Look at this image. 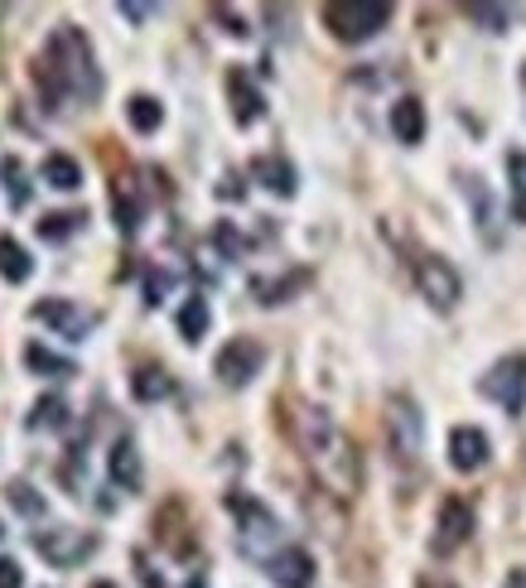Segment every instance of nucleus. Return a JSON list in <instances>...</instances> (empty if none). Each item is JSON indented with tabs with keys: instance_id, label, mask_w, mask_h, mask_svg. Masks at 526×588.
Segmentation results:
<instances>
[{
	"instance_id": "nucleus-3",
	"label": "nucleus",
	"mask_w": 526,
	"mask_h": 588,
	"mask_svg": "<svg viewBox=\"0 0 526 588\" xmlns=\"http://www.w3.org/2000/svg\"><path fill=\"white\" fill-rule=\"evenodd\" d=\"M324 24L338 44H367V39L391 24V6L387 0H328Z\"/></svg>"
},
{
	"instance_id": "nucleus-1",
	"label": "nucleus",
	"mask_w": 526,
	"mask_h": 588,
	"mask_svg": "<svg viewBox=\"0 0 526 588\" xmlns=\"http://www.w3.org/2000/svg\"><path fill=\"white\" fill-rule=\"evenodd\" d=\"M281 424H285V434H291V444L299 449V459L309 463V473L324 483V492H334L338 502L358 497L362 459H358V449H353V439L338 430L324 406L291 396V400H281Z\"/></svg>"
},
{
	"instance_id": "nucleus-9",
	"label": "nucleus",
	"mask_w": 526,
	"mask_h": 588,
	"mask_svg": "<svg viewBox=\"0 0 526 588\" xmlns=\"http://www.w3.org/2000/svg\"><path fill=\"white\" fill-rule=\"evenodd\" d=\"M261 363H266V347H261L256 338H232L228 347L218 353V381L222 386H232V391H242V386H252V377L261 371Z\"/></svg>"
},
{
	"instance_id": "nucleus-44",
	"label": "nucleus",
	"mask_w": 526,
	"mask_h": 588,
	"mask_svg": "<svg viewBox=\"0 0 526 588\" xmlns=\"http://www.w3.org/2000/svg\"><path fill=\"white\" fill-rule=\"evenodd\" d=\"M87 588H116L112 579H97V584H87Z\"/></svg>"
},
{
	"instance_id": "nucleus-39",
	"label": "nucleus",
	"mask_w": 526,
	"mask_h": 588,
	"mask_svg": "<svg viewBox=\"0 0 526 588\" xmlns=\"http://www.w3.org/2000/svg\"><path fill=\"white\" fill-rule=\"evenodd\" d=\"M507 169H512V183L526 189V155H507Z\"/></svg>"
},
{
	"instance_id": "nucleus-8",
	"label": "nucleus",
	"mask_w": 526,
	"mask_h": 588,
	"mask_svg": "<svg viewBox=\"0 0 526 588\" xmlns=\"http://www.w3.org/2000/svg\"><path fill=\"white\" fill-rule=\"evenodd\" d=\"M387 444L401 463L420 459V444H425V416L411 396H391L387 400Z\"/></svg>"
},
{
	"instance_id": "nucleus-10",
	"label": "nucleus",
	"mask_w": 526,
	"mask_h": 588,
	"mask_svg": "<svg viewBox=\"0 0 526 588\" xmlns=\"http://www.w3.org/2000/svg\"><path fill=\"white\" fill-rule=\"evenodd\" d=\"M473 536V506L464 497H444L435 516V536H430V555H454L459 545Z\"/></svg>"
},
{
	"instance_id": "nucleus-5",
	"label": "nucleus",
	"mask_w": 526,
	"mask_h": 588,
	"mask_svg": "<svg viewBox=\"0 0 526 588\" xmlns=\"http://www.w3.org/2000/svg\"><path fill=\"white\" fill-rule=\"evenodd\" d=\"M411 275H415L420 294H425L440 314H450L454 304H459V294H464V280H459V271L444 256H435V251H411Z\"/></svg>"
},
{
	"instance_id": "nucleus-34",
	"label": "nucleus",
	"mask_w": 526,
	"mask_h": 588,
	"mask_svg": "<svg viewBox=\"0 0 526 588\" xmlns=\"http://www.w3.org/2000/svg\"><path fill=\"white\" fill-rule=\"evenodd\" d=\"M0 588H24V569L10 555H0Z\"/></svg>"
},
{
	"instance_id": "nucleus-38",
	"label": "nucleus",
	"mask_w": 526,
	"mask_h": 588,
	"mask_svg": "<svg viewBox=\"0 0 526 588\" xmlns=\"http://www.w3.org/2000/svg\"><path fill=\"white\" fill-rule=\"evenodd\" d=\"M213 15H218V20H228V24H222V30H228V34H236V39H246V24H242V15H232V10H222V6L213 10Z\"/></svg>"
},
{
	"instance_id": "nucleus-14",
	"label": "nucleus",
	"mask_w": 526,
	"mask_h": 588,
	"mask_svg": "<svg viewBox=\"0 0 526 588\" xmlns=\"http://www.w3.org/2000/svg\"><path fill=\"white\" fill-rule=\"evenodd\" d=\"M266 574L275 588H309L314 584V559L305 550H295V545H285V550H275L266 559Z\"/></svg>"
},
{
	"instance_id": "nucleus-24",
	"label": "nucleus",
	"mask_w": 526,
	"mask_h": 588,
	"mask_svg": "<svg viewBox=\"0 0 526 588\" xmlns=\"http://www.w3.org/2000/svg\"><path fill=\"white\" fill-rule=\"evenodd\" d=\"M44 183H49V189H59V193L83 189V165H77L73 155H49L44 159Z\"/></svg>"
},
{
	"instance_id": "nucleus-43",
	"label": "nucleus",
	"mask_w": 526,
	"mask_h": 588,
	"mask_svg": "<svg viewBox=\"0 0 526 588\" xmlns=\"http://www.w3.org/2000/svg\"><path fill=\"white\" fill-rule=\"evenodd\" d=\"M189 588H208V579H203V574H193V579H189Z\"/></svg>"
},
{
	"instance_id": "nucleus-27",
	"label": "nucleus",
	"mask_w": 526,
	"mask_h": 588,
	"mask_svg": "<svg viewBox=\"0 0 526 588\" xmlns=\"http://www.w3.org/2000/svg\"><path fill=\"white\" fill-rule=\"evenodd\" d=\"M73 420V410H69V400L63 396H39L34 400V410H30V430H63V424Z\"/></svg>"
},
{
	"instance_id": "nucleus-28",
	"label": "nucleus",
	"mask_w": 526,
	"mask_h": 588,
	"mask_svg": "<svg viewBox=\"0 0 526 588\" xmlns=\"http://www.w3.org/2000/svg\"><path fill=\"white\" fill-rule=\"evenodd\" d=\"M112 212H116V232H126V237L140 232V198L130 193L126 179H116V189H112Z\"/></svg>"
},
{
	"instance_id": "nucleus-13",
	"label": "nucleus",
	"mask_w": 526,
	"mask_h": 588,
	"mask_svg": "<svg viewBox=\"0 0 526 588\" xmlns=\"http://www.w3.org/2000/svg\"><path fill=\"white\" fill-rule=\"evenodd\" d=\"M488 434L478 430V424H454L450 430V463L459 473H478L483 463H488Z\"/></svg>"
},
{
	"instance_id": "nucleus-2",
	"label": "nucleus",
	"mask_w": 526,
	"mask_h": 588,
	"mask_svg": "<svg viewBox=\"0 0 526 588\" xmlns=\"http://www.w3.org/2000/svg\"><path fill=\"white\" fill-rule=\"evenodd\" d=\"M34 87L44 97V112H63V102H83V106L102 102L97 53H92V39L77 24H54L44 53L34 59Z\"/></svg>"
},
{
	"instance_id": "nucleus-35",
	"label": "nucleus",
	"mask_w": 526,
	"mask_h": 588,
	"mask_svg": "<svg viewBox=\"0 0 526 588\" xmlns=\"http://www.w3.org/2000/svg\"><path fill=\"white\" fill-rule=\"evenodd\" d=\"M130 559H136V574H140V584H146V588H165V579H160V574H155V565H150V559L146 555H130Z\"/></svg>"
},
{
	"instance_id": "nucleus-19",
	"label": "nucleus",
	"mask_w": 526,
	"mask_h": 588,
	"mask_svg": "<svg viewBox=\"0 0 526 588\" xmlns=\"http://www.w3.org/2000/svg\"><path fill=\"white\" fill-rule=\"evenodd\" d=\"M459 189L469 193V203H473V212H478V227H483V242L488 246H497V203H493V193L483 189V179H473V174H459Z\"/></svg>"
},
{
	"instance_id": "nucleus-22",
	"label": "nucleus",
	"mask_w": 526,
	"mask_h": 588,
	"mask_svg": "<svg viewBox=\"0 0 526 588\" xmlns=\"http://www.w3.org/2000/svg\"><path fill=\"white\" fill-rule=\"evenodd\" d=\"M83 222H87V212L59 208V212H44V218L34 222V232H39V242H69L73 232H83Z\"/></svg>"
},
{
	"instance_id": "nucleus-7",
	"label": "nucleus",
	"mask_w": 526,
	"mask_h": 588,
	"mask_svg": "<svg viewBox=\"0 0 526 588\" xmlns=\"http://www.w3.org/2000/svg\"><path fill=\"white\" fill-rule=\"evenodd\" d=\"M478 396H488L493 406H503L507 416H522L526 410V357L512 353L503 363H493L478 377Z\"/></svg>"
},
{
	"instance_id": "nucleus-18",
	"label": "nucleus",
	"mask_w": 526,
	"mask_h": 588,
	"mask_svg": "<svg viewBox=\"0 0 526 588\" xmlns=\"http://www.w3.org/2000/svg\"><path fill=\"white\" fill-rule=\"evenodd\" d=\"M107 468H112V483L116 487H126V492H140V453H136V444H130V439L122 434L112 444V453H107Z\"/></svg>"
},
{
	"instance_id": "nucleus-37",
	"label": "nucleus",
	"mask_w": 526,
	"mask_h": 588,
	"mask_svg": "<svg viewBox=\"0 0 526 588\" xmlns=\"http://www.w3.org/2000/svg\"><path fill=\"white\" fill-rule=\"evenodd\" d=\"M116 10H122V15H126V20H136V24L155 15V6H136V0H122V6H116Z\"/></svg>"
},
{
	"instance_id": "nucleus-11",
	"label": "nucleus",
	"mask_w": 526,
	"mask_h": 588,
	"mask_svg": "<svg viewBox=\"0 0 526 588\" xmlns=\"http://www.w3.org/2000/svg\"><path fill=\"white\" fill-rule=\"evenodd\" d=\"M30 318H39L49 333H59V338H69V343H83L92 324H97V314H87L83 304H69V300H39Z\"/></svg>"
},
{
	"instance_id": "nucleus-40",
	"label": "nucleus",
	"mask_w": 526,
	"mask_h": 588,
	"mask_svg": "<svg viewBox=\"0 0 526 588\" xmlns=\"http://www.w3.org/2000/svg\"><path fill=\"white\" fill-rule=\"evenodd\" d=\"M512 212L526 222V189H522V183H512Z\"/></svg>"
},
{
	"instance_id": "nucleus-33",
	"label": "nucleus",
	"mask_w": 526,
	"mask_h": 588,
	"mask_svg": "<svg viewBox=\"0 0 526 588\" xmlns=\"http://www.w3.org/2000/svg\"><path fill=\"white\" fill-rule=\"evenodd\" d=\"M213 237H218V246H222V251H228V256H232V261H236V256H242V251H246V242H242V237H236V232H232V222H218V232H213Z\"/></svg>"
},
{
	"instance_id": "nucleus-17",
	"label": "nucleus",
	"mask_w": 526,
	"mask_h": 588,
	"mask_svg": "<svg viewBox=\"0 0 526 588\" xmlns=\"http://www.w3.org/2000/svg\"><path fill=\"white\" fill-rule=\"evenodd\" d=\"M252 174L261 179V189H271L275 198H295V169H291V159H281V155H256L252 159Z\"/></svg>"
},
{
	"instance_id": "nucleus-26",
	"label": "nucleus",
	"mask_w": 526,
	"mask_h": 588,
	"mask_svg": "<svg viewBox=\"0 0 526 588\" xmlns=\"http://www.w3.org/2000/svg\"><path fill=\"white\" fill-rule=\"evenodd\" d=\"M126 122H130V130L150 136V130H160V122H165V106L155 102L150 92H136V97L126 102Z\"/></svg>"
},
{
	"instance_id": "nucleus-31",
	"label": "nucleus",
	"mask_w": 526,
	"mask_h": 588,
	"mask_svg": "<svg viewBox=\"0 0 526 588\" xmlns=\"http://www.w3.org/2000/svg\"><path fill=\"white\" fill-rule=\"evenodd\" d=\"M0 179H6V189H10V208H24V203H30V183L20 179V159H15V155L0 159Z\"/></svg>"
},
{
	"instance_id": "nucleus-16",
	"label": "nucleus",
	"mask_w": 526,
	"mask_h": 588,
	"mask_svg": "<svg viewBox=\"0 0 526 588\" xmlns=\"http://www.w3.org/2000/svg\"><path fill=\"white\" fill-rule=\"evenodd\" d=\"M391 136H397L401 145L425 140V106H420V97H397V102H391Z\"/></svg>"
},
{
	"instance_id": "nucleus-6",
	"label": "nucleus",
	"mask_w": 526,
	"mask_h": 588,
	"mask_svg": "<svg viewBox=\"0 0 526 588\" xmlns=\"http://www.w3.org/2000/svg\"><path fill=\"white\" fill-rule=\"evenodd\" d=\"M228 506L236 516V536H242V550L246 555H266V545L281 540V521L266 502L246 497V492H228Z\"/></svg>"
},
{
	"instance_id": "nucleus-45",
	"label": "nucleus",
	"mask_w": 526,
	"mask_h": 588,
	"mask_svg": "<svg viewBox=\"0 0 526 588\" xmlns=\"http://www.w3.org/2000/svg\"><path fill=\"white\" fill-rule=\"evenodd\" d=\"M522 92H526V63H522Z\"/></svg>"
},
{
	"instance_id": "nucleus-29",
	"label": "nucleus",
	"mask_w": 526,
	"mask_h": 588,
	"mask_svg": "<svg viewBox=\"0 0 526 588\" xmlns=\"http://www.w3.org/2000/svg\"><path fill=\"white\" fill-rule=\"evenodd\" d=\"M299 285H309V271H295L285 280H252V294H256V304H281V300H291V290H299Z\"/></svg>"
},
{
	"instance_id": "nucleus-15",
	"label": "nucleus",
	"mask_w": 526,
	"mask_h": 588,
	"mask_svg": "<svg viewBox=\"0 0 526 588\" xmlns=\"http://www.w3.org/2000/svg\"><path fill=\"white\" fill-rule=\"evenodd\" d=\"M228 97H232V122L236 126H252V122H261V112H266V102H261L256 83L242 69L228 73Z\"/></svg>"
},
{
	"instance_id": "nucleus-30",
	"label": "nucleus",
	"mask_w": 526,
	"mask_h": 588,
	"mask_svg": "<svg viewBox=\"0 0 526 588\" xmlns=\"http://www.w3.org/2000/svg\"><path fill=\"white\" fill-rule=\"evenodd\" d=\"M6 502L15 506L20 516H30V521L44 516V497H39V492H34L30 483H24V477H10V483H6Z\"/></svg>"
},
{
	"instance_id": "nucleus-36",
	"label": "nucleus",
	"mask_w": 526,
	"mask_h": 588,
	"mask_svg": "<svg viewBox=\"0 0 526 588\" xmlns=\"http://www.w3.org/2000/svg\"><path fill=\"white\" fill-rule=\"evenodd\" d=\"M165 290H169V275H150L146 280V304H150V309L165 300Z\"/></svg>"
},
{
	"instance_id": "nucleus-25",
	"label": "nucleus",
	"mask_w": 526,
	"mask_h": 588,
	"mask_svg": "<svg viewBox=\"0 0 526 588\" xmlns=\"http://www.w3.org/2000/svg\"><path fill=\"white\" fill-rule=\"evenodd\" d=\"M208 324H213V309H208V300H203V294L183 300V309H179V338H183V343H203Z\"/></svg>"
},
{
	"instance_id": "nucleus-41",
	"label": "nucleus",
	"mask_w": 526,
	"mask_h": 588,
	"mask_svg": "<svg viewBox=\"0 0 526 588\" xmlns=\"http://www.w3.org/2000/svg\"><path fill=\"white\" fill-rule=\"evenodd\" d=\"M503 588H526V565H517V569H512L507 579H503Z\"/></svg>"
},
{
	"instance_id": "nucleus-21",
	"label": "nucleus",
	"mask_w": 526,
	"mask_h": 588,
	"mask_svg": "<svg viewBox=\"0 0 526 588\" xmlns=\"http://www.w3.org/2000/svg\"><path fill=\"white\" fill-rule=\"evenodd\" d=\"M24 367H30L34 377H54V381L77 377V363H69V357H59L54 347H44V343H30V347H24Z\"/></svg>"
},
{
	"instance_id": "nucleus-42",
	"label": "nucleus",
	"mask_w": 526,
	"mask_h": 588,
	"mask_svg": "<svg viewBox=\"0 0 526 588\" xmlns=\"http://www.w3.org/2000/svg\"><path fill=\"white\" fill-rule=\"evenodd\" d=\"M420 588H454V584H444V579H420Z\"/></svg>"
},
{
	"instance_id": "nucleus-4",
	"label": "nucleus",
	"mask_w": 526,
	"mask_h": 588,
	"mask_svg": "<svg viewBox=\"0 0 526 588\" xmlns=\"http://www.w3.org/2000/svg\"><path fill=\"white\" fill-rule=\"evenodd\" d=\"M30 545L54 569H73V565H83V559L97 555L102 540H97V531H83V526H44L30 536Z\"/></svg>"
},
{
	"instance_id": "nucleus-20",
	"label": "nucleus",
	"mask_w": 526,
	"mask_h": 588,
	"mask_svg": "<svg viewBox=\"0 0 526 588\" xmlns=\"http://www.w3.org/2000/svg\"><path fill=\"white\" fill-rule=\"evenodd\" d=\"M130 396H136L140 406H155V400L175 396V377H169L165 367H136L130 371Z\"/></svg>"
},
{
	"instance_id": "nucleus-32",
	"label": "nucleus",
	"mask_w": 526,
	"mask_h": 588,
	"mask_svg": "<svg viewBox=\"0 0 526 588\" xmlns=\"http://www.w3.org/2000/svg\"><path fill=\"white\" fill-rule=\"evenodd\" d=\"M469 20H478L483 30L503 34V30H512V20H517V10H507V6H469Z\"/></svg>"
},
{
	"instance_id": "nucleus-46",
	"label": "nucleus",
	"mask_w": 526,
	"mask_h": 588,
	"mask_svg": "<svg viewBox=\"0 0 526 588\" xmlns=\"http://www.w3.org/2000/svg\"><path fill=\"white\" fill-rule=\"evenodd\" d=\"M0 536H6V521H0Z\"/></svg>"
},
{
	"instance_id": "nucleus-12",
	"label": "nucleus",
	"mask_w": 526,
	"mask_h": 588,
	"mask_svg": "<svg viewBox=\"0 0 526 588\" xmlns=\"http://www.w3.org/2000/svg\"><path fill=\"white\" fill-rule=\"evenodd\" d=\"M155 540H160L175 559H189L193 540H199V531H193V521H189V506H183V502H165L160 512H155Z\"/></svg>"
},
{
	"instance_id": "nucleus-23",
	"label": "nucleus",
	"mask_w": 526,
	"mask_h": 588,
	"mask_svg": "<svg viewBox=\"0 0 526 588\" xmlns=\"http://www.w3.org/2000/svg\"><path fill=\"white\" fill-rule=\"evenodd\" d=\"M30 275H34V256L15 242V237H0V280H10V285H24Z\"/></svg>"
}]
</instances>
